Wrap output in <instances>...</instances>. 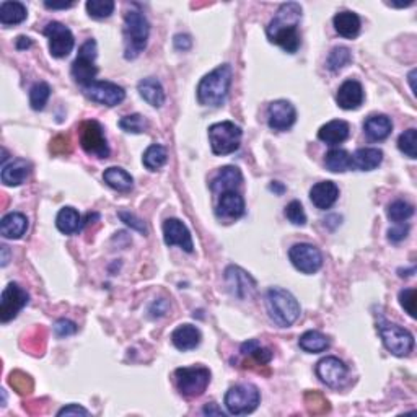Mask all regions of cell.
Masks as SVG:
<instances>
[{"mask_svg": "<svg viewBox=\"0 0 417 417\" xmlns=\"http://www.w3.org/2000/svg\"><path fill=\"white\" fill-rule=\"evenodd\" d=\"M302 20V5L297 2L282 4L277 10L274 18L271 20L266 28L267 39L272 44H277L286 53L295 54L300 48V34H298V25Z\"/></svg>", "mask_w": 417, "mask_h": 417, "instance_id": "obj_1", "label": "cell"}, {"mask_svg": "<svg viewBox=\"0 0 417 417\" xmlns=\"http://www.w3.org/2000/svg\"><path fill=\"white\" fill-rule=\"evenodd\" d=\"M231 80H233V69L230 64L219 65L217 69L204 75L198 85V100L200 105L210 108L222 106L230 91Z\"/></svg>", "mask_w": 417, "mask_h": 417, "instance_id": "obj_2", "label": "cell"}, {"mask_svg": "<svg viewBox=\"0 0 417 417\" xmlns=\"http://www.w3.org/2000/svg\"><path fill=\"white\" fill-rule=\"evenodd\" d=\"M124 58L136 59L147 48L148 34H150V23L146 15L139 10H127L124 15Z\"/></svg>", "mask_w": 417, "mask_h": 417, "instance_id": "obj_3", "label": "cell"}, {"mask_svg": "<svg viewBox=\"0 0 417 417\" xmlns=\"http://www.w3.org/2000/svg\"><path fill=\"white\" fill-rule=\"evenodd\" d=\"M266 308L269 318L279 328H289L300 316V305L289 290L271 287L266 292Z\"/></svg>", "mask_w": 417, "mask_h": 417, "instance_id": "obj_4", "label": "cell"}, {"mask_svg": "<svg viewBox=\"0 0 417 417\" xmlns=\"http://www.w3.org/2000/svg\"><path fill=\"white\" fill-rule=\"evenodd\" d=\"M241 127L231 121L215 122L209 127L210 148L215 155H230L236 152L241 143Z\"/></svg>", "mask_w": 417, "mask_h": 417, "instance_id": "obj_5", "label": "cell"}, {"mask_svg": "<svg viewBox=\"0 0 417 417\" xmlns=\"http://www.w3.org/2000/svg\"><path fill=\"white\" fill-rule=\"evenodd\" d=\"M261 401V393L257 386L251 383H240L231 386L225 394V408L233 416L251 414L257 409Z\"/></svg>", "mask_w": 417, "mask_h": 417, "instance_id": "obj_6", "label": "cell"}, {"mask_svg": "<svg viewBox=\"0 0 417 417\" xmlns=\"http://www.w3.org/2000/svg\"><path fill=\"white\" fill-rule=\"evenodd\" d=\"M174 383L179 393L186 398H199L204 394L210 383V372L209 368L199 367H183L174 370Z\"/></svg>", "mask_w": 417, "mask_h": 417, "instance_id": "obj_7", "label": "cell"}, {"mask_svg": "<svg viewBox=\"0 0 417 417\" xmlns=\"http://www.w3.org/2000/svg\"><path fill=\"white\" fill-rule=\"evenodd\" d=\"M380 338L385 344L386 351L391 352L396 357H406L413 352L414 338L408 329H404L399 324L390 323L386 320H380L378 323Z\"/></svg>", "mask_w": 417, "mask_h": 417, "instance_id": "obj_8", "label": "cell"}, {"mask_svg": "<svg viewBox=\"0 0 417 417\" xmlns=\"http://www.w3.org/2000/svg\"><path fill=\"white\" fill-rule=\"evenodd\" d=\"M96 41L94 38L86 39L80 46L79 56L72 64V77L77 84L82 85V89L91 85L95 82V77L98 75V67L95 64L96 59Z\"/></svg>", "mask_w": 417, "mask_h": 417, "instance_id": "obj_9", "label": "cell"}, {"mask_svg": "<svg viewBox=\"0 0 417 417\" xmlns=\"http://www.w3.org/2000/svg\"><path fill=\"white\" fill-rule=\"evenodd\" d=\"M80 146L91 157L108 158L110 155V147L103 131V126L98 121H84L79 129Z\"/></svg>", "mask_w": 417, "mask_h": 417, "instance_id": "obj_10", "label": "cell"}, {"mask_svg": "<svg viewBox=\"0 0 417 417\" xmlns=\"http://www.w3.org/2000/svg\"><path fill=\"white\" fill-rule=\"evenodd\" d=\"M289 259L297 271L315 274L323 266L321 251L310 243H297L289 250Z\"/></svg>", "mask_w": 417, "mask_h": 417, "instance_id": "obj_11", "label": "cell"}, {"mask_svg": "<svg viewBox=\"0 0 417 417\" xmlns=\"http://www.w3.org/2000/svg\"><path fill=\"white\" fill-rule=\"evenodd\" d=\"M30 295L27 290H23L17 282H10L2 292L0 297V321L8 323L13 318H17L20 312L27 307Z\"/></svg>", "mask_w": 417, "mask_h": 417, "instance_id": "obj_12", "label": "cell"}, {"mask_svg": "<svg viewBox=\"0 0 417 417\" xmlns=\"http://www.w3.org/2000/svg\"><path fill=\"white\" fill-rule=\"evenodd\" d=\"M84 95L94 103H98V105L113 108L124 101L126 90L117 84H113V82L95 80L91 85L85 86Z\"/></svg>", "mask_w": 417, "mask_h": 417, "instance_id": "obj_13", "label": "cell"}, {"mask_svg": "<svg viewBox=\"0 0 417 417\" xmlns=\"http://www.w3.org/2000/svg\"><path fill=\"white\" fill-rule=\"evenodd\" d=\"M44 34L49 39V51L53 58L64 59L74 49V34L65 25L59 22H49L44 28Z\"/></svg>", "mask_w": 417, "mask_h": 417, "instance_id": "obj_14", "label": "cell"}, {"mask_svg": "<svg viewBox=\"0 0 417 417\" xmlns=\"http://www.w3.org/2000/svg\"><path fill=\"white\" fill-rule=\"evenodd\" d=\"M316 375L329 388L338 390L342 388L344 383L347 382L349 370L342 360L329 355V357H324L316 364Z\"/></svg>", "mask_w": 417, "mask_h": 417, "instance_id": "obj_15", "label": "cell"}, {"mask_svg": "<svg viewBox=\"0 0 417 417\" xmlns=\"http://www.w3.org/2000/svg\"><path fill=\"white\" fill-rule=\"evenodd\" d=\"M297 121V111L290 101L276 100L267 108V124L272 131H287Z\"/></svg>", "mask_w": 417, "mask_h": 417, "instance_id": "obj_16", "label": "cell"}, {"mask_svg": "<svg viewBox=\"0 0 417 417\" xmlns=\"http://www.w3.org/2000/svg\"><path fill=\"white\" fill-rule=\"evenodd\" d=\"M163 240L168 246H181L186 253H193L194 245L188 226L179 219H167L163 222Z\"/></svg>", "mask_w": 417, "mask_h": 417, "instance_id": "obj_17", "label": "cell"}, {"mask_svg": "<svg viewBox=\"0 0 417 417\" xmlns=\"http://www.w3.org/2000/svg\"><path fill=\"white\" fill-rule=\"evenodd\" d=\"M225 282L226 286H229V289L231 290V293L238 298L250 297L251 293L255 292V287H256V282L253 277L238 266H230L229 269L225 271Z\"/></svg>", "mask_w": 417, "mask_h": 417, "instance_id": "obj_18", "label": "cell"}, {"mask_svg": "<svg viewBox=\"0 0 417 417\" xmlns=\"http://www.w3.org/2000/svg\"><path fill=\"white\" fill-rule=\"evenodd\" d=\"M336 103L339 108L346 111H352L360 108L364 103V89L357 80H346L339 86L336 94Z\"/></svg>", "mask_w": 417, "mask_h": 417, "instance_id": "obj_19", "label": "cell"}, {"mask_svg": "<svg viewBox=\"0 0 417 417\" xmlns=\"http://www.w3.org/2000/svg\"><path fill=\"white\" fill-rule=\"evenodd\" d=\"M243 181V174H241L240 168L236 167H224L220 168L217 174L210 181V191L214 194H222L225 191H235Z\"/></svg>", "mask_w": 417, "mask_h": 417, "instance_id": "obj_20", "label": "cell"}, {"mask_svg": "<svg viewBox=\"0 0 417 417\" xmlns=\"http://www.w3.org/2000/svg\"><path fill=\"white\" fill-rule=\"evenodd\" d=\"M32 169L33 167L28 160L15 158V160H12L10 163L4 165L0 178H2V183L5 186H20V184H23L30 178Z\"/></svg>", "mask_w": 417, "mask_h": 417, "instance_id": "obj_21", "label": "cell"}, {"mask_svg": "<svg viewBox=\"0 0 417 417\" xmlns=\"http://www.w3.org/2000/svg\"><path fill=\"white\" fill-rule=\"evenodd\" d=\"M245 214V199L236 191H225L220 194L217 204L219 217L236 220Z\"/></svg>", "mask_w": 417, "mask_h": 417, "instance_id": "obj_22", "label": "cell"}, {"mask_svg": "<svg viewBox=\"0 0 417 417\" xmlns=\"http://www.w3.org/2000/svg\"><path fill=\"white\" fill-rule=\"evenodd\" d=\"M203 334L193 324H179V326L172 333V342L178 351H193L200 344Z\"/></svg>", "mask_w": 417, "mask_h": 417, "instance_id": "obj_23", "label": "cell"}, {"mask_svg": "<svg viewBox=\"0 0 417 417\" xmlns=\"http://www.w3.org/2000/svg\"><path fill=\"white\" fill-rule=\"evenodd\" d=\"M383 162V152L380 148L375 147H365L359 148L351 155V169H357V172H372V169L378 168Z\"/></svg>", "mask_w": 417, "mask_h": 417, "instance_id": "obj_24", "label": "cell"}, {"mask_svg": "<svg viewBox=\"0 0 417 417\" xmlns=\"http://www.w3.org/2000/svg\"><path fill=\"white\" fill-rule=\"evenodd\" d=\"M339 198V188L333 181H320L310 189V199L318 209L326 210L336 204Z\"/></svg>", "mask_w": 417, "mask_h": 417, "instance_id": "obj_25", "label": "cell"}, {"mask_svg": "<svg viewBox=\"0 0 417 417\" xmlns=\"http://www.w3.org/2000/svg\"><path fill=\"white\" fill-rule=\"evenodd\" d=\"M349 134H351V126L342 120L329 121L326 124L320 127L318 131V139L328 146H339L344 141H347Z\"/></svg>", "mask_w": 417, "mask_h": 417, "instance_id": "obj_26", "label": "cell"}, {"mask_svg": "<svg viewBox=\"0 0 417 417\" xmlns=\"http://www.w3.org/2000/svg\"><path fill=\"white\" fill-rule=\"evenodd\" d=\"M364 131L370 141L380 142L390 137L391 131H393V122L386 115H373L365 120Z\"/></svg>", "mask_w": 417, "mask_h": 417, "instance_id": "obj_27", "label": "cell"}, {"mask_svg": "<svg viewBox=\"0 0 417 417\" xmlns=\"http://www.w3.org/2000/svg\"><path fill=\"white\" fill-rule=\"evenodd\" d=\"M28 219L20 212H10L0 222V233L7 240H18L27 233Z\"/></svg>", "mask_w": 417, "mask_h": 417, "instance_id": "obj_28", "label": "cell"}, {"mask_svg": "<svg viewBox=\"0 0 417 417\" xmlns=\"http://www.w3.org/2000/svg\"><path fill=\"white\" fill-rule=\"evenodd\" d=\"M139 95H141L143 100H146L148 105L153 108H162L165 105V90L160 82L153 77H148V79H142L137 85Z\"/></svg>", "mask_w": 417, "mask_h": 417, "instance_id": "obj_29", "label": "cell"}, {"mask_svg": "<svg viewBox=\"0 0 417 417\" xmlns=\"http://www.w3.org/2000/svg\"><path fill=\"white\" fill-rule=\"evenodd\" d=\"M334 30H336L339 36L347 39H354L355 36L360 33V18L357 13L349 12V10H344V12H339L336 17L333 18Z\"/></svg>", "mask_w": 417, "mask_h": 417, "instance_id": "obj_30", "label": "cell"}, {"mask_svg": "<svg viewBox=\"0 0 417 417\" xmlns=\"http://www.w3.org/2000/svg\"><path fill=\"white\" fill-rule=\"evenodd\" d=\"M103 181H105L111 189L120 193L131 191L134 186V178L126 172V169H122L120 167H110L105 169V173H103Z\"/></svg>", "mask_w": 417, "mask_h": 417, "instance_id": "obj_31", "label": "cell"}, {"mask_svg": "<svg viewBox=\"0 0 417 417\" xmlns=\"http://www.w3.org/2000/svg\"><path fill=\"white\" fill-rule=\"evenodd\" d=\"M56 226L60 233L74 235L82 229V217L74 207H63L56 217Z\"/></svg>", "mask_w": 417, "mask_h": 417, "instance_id": "obj_32", "label": "cell"}, {"mask_svg": "<svg viewBox=\"0 0 417 417\" xmlns=\"http://www.w3.org/2000/svg\"><path fill=\"white\" fill-rule=\"evenodd\" d=\"M298 346L308 354H320L329 349L331 341H329L326 334L320 331H307L298 339Z\"/></svg>", "mask_w": 417, "mask_h": 417, "instance_id": "obj_33", "label": "cell"}, {"mask_svg": "<svg viewBox=\"0 0 417 417\" xmlns=\"http://www.w3.org/2000/svg\"><path fill=\"white\" fill-rule=\"evenodd\" d=\"M28 10L22 2H2L0 5V23L4 27L18 25L27 20Z\"/></svg>", "mask_w": 417, "mask_h": 417, "instance_id": "obj_34", "label": "cell"}, {"mask_svg": "<svg viewBox=\"0 0 417 417\" xmlns=\"http://www.w3.org/2000/svg\"><path fill=\"white\" fill-rule=\"evenodd\" d=\"M324 165L333 173L347 172V169H351V153L344 148H333L324 157Z\"/></svg>", "mask_w": 417, "mask_h": 417, "instance_id": "obj_35", "label": "cell"}, {"mask_svg": "<svg viewBox=\"0 0 417 417\" xmlns=\"http://www.w3.org/2000/svg\"><path fill=\"white\" fill-rule=\"evenodd\" d=\"M167 160H168V152L167 148L160 146V143H152V146L143 152V157H142L143 167L150 169V172H157V169H160L163 165L167 163Z\"/></svg>", "mask_w": 417, "mask_h": 417, "instance_id": "obj_36", "label": "cell"}, {"mask_svg": "<svg viewBox=\"0 0 417 417\" xmlns=\"http://www.w3.org/2000/svg\"><path fill=\"white\" fill-rule=\"evenodd\" d=\"M351 60H352L351 49L346 48V46H336V48H333V51L328 56L326 67L333 72V74H336V72H341L342 69H346V67L351 64Z\"/></svg>", "mask_w": 417, "mask_h": 417, "instance_id": "obj_37", "label": "cell"}, {"mask_svg": "<svg viewBox=\"0 0 417 417\" xmlns=\"http://www.w3.org/2000/svg\"><path fill=\"white\" fill-rule=\"evenodd\" d=\"M241 354H243L245 357L253 359L255 362L259 365H267L272 360V352L269 349L262 347L259 342L255 341V339H251V341L245 342L243 346H241Z\"/></svg>", "mask_w": 417, "mask_h": 417, "instance_id": "obj_38", "label": "cell"}, {"mask_svg": "<svg viewBox=\"0 0 417 417\" xmlns=\"http://www.w3.org/2000/svg\"><path fill=\"white\" fill-rule=\"evenodd\" d=\"M303 399H305L307 411L313 416L326 414V413H329V409H331L328 399L324 398L320 391H307L305 396H303Z\"/></svg>", "mask_w": 417, "mask_h": 417, "instance_id": "obj_39", "label": "cell"}, {"mask_svg": "<svg viewBox=\"0 0 417 417\" xmlns=\"http://www.w3.org/2000/svg\"><path fill=\"white\" fill-rule=\"evenodd\" d=\"M414 207L406 200H394L388 205V210H386V215L391 222L394 224H403L406 220L413 217Z\"/></svg>", "mask_w": 417, "mask_h": 417, "instance_id": "obj_40", "label": "cell"}, {"mask_svg": "<svg viewBox=\"0 0 417 417\" xmlns=\"http://www.w3.org/2000/svg\"><path fill=\"white\" fill-rule=\"evenodd\" d=\"M8 385L12 386L13 391H17L20 396H27L33 391L34 382L28 373L22 372V370H13L8 377Z\"/></svg>", "mask_w": 417, "mask_h": 417, "instance_id": "obj_41", "label": "cell"}, {"mask_svg": "<svg viewBox=\"0 0 417 417\" xmlns=\"http://www.w3.org/2000/svg\"><path fill=\"white\" fill-rule=\"evenodd\" d=\"M51 96V86L46 82H38L32 86L30 90V105L34 111H41L44 110L46 103H48Z\"/></svg>", "mask_w": 417, "mask_h": 417, "instance_id": "obj_42", "label": "cell"}, {"mask_svg": "<svg viewBox=\"0 0 417 417\" xmlns=\"http://www.w3.org/2000/svg\"><path fill=\"white\" fill-rule=\"evenodd\" d=\"M85 7L91 18L105 20L108 17H111V13L115 12L116 5L113 0H89Z\"/></svg>", "mask_w": 417, "mask_h": 417, "instance_id": "obj_43", "label": "cell"}, {"mask_svg": "<svg viewBox=\"0 0 417 417\" xmlns=\"http://www.w3.org/2000/svg\"><path fill=\"white\" fill-rule=\"evenodd\" d=\"M398 148L406 157L413 158V160L417 157V131L414 127L401 134L398 139Z\"/></svg>", "mask_w": 417, "mask_h": 417, "instance_id": "obj_44", "label": "cell"}, {"mask_svg": "<svg viewBox=\"0 0 417 417\" xmlns=\"http://www.w3.org/2000/svg\"><path fill=\"white\" fill-rule=\"evenodd\" d=\"M120 127L122 131L131 132V134H143L148 129V121L142 115H129L120 120Z\"/></svg>", "mask_w": 417, "mask_h": 417, "instance_id": "obj_45", "label": "cell"}, {"mask_svg": "<svg viewBox=\"0 0 417 417\" xmlns=\"http://www.w3.org/2000/svg\"><path fill=\"white\" fill-rule=\"evenodd\" d=\"M286 217L292 225L303 226L307 224V214L303 210V205L298 200H292V203L286 207Z\"/></svg>", "mask_w": 417, "mask_h": 417, "instance_id": "obj_46", "label": "cell"}, {"mask_svg": "<svg viewBox=\"0 0 417 417\" xmlns=\"http://www.w3.org/2000/svg\"><path fill=\"white\" fill-rule=\"evenodd\" d=\"M49 150L53 155L56 157H63V155H69L72 152V142L69 136H64V134H59L56 136L53 141H51Z\"/></svg>", "mask_w": 417, "mask_h": 417, "instance_id": "obj_47", "label": "cell"}, {"mask_svg": "<svg viewBox=\"0 0 417 417\" xmlns=\"http://www.w3.org/2000/svg\"><path fill=\"white\" fill-rule=\"evenodd\" d=\"M27 342H25V346H27L32 354H43L44 351V342H46V333L44 329H34L32 334H28L27 338Z\"/></svg>", "mask_w": 417, "mask_h": 417, "instance_id": "obj_48", "label": "cell"}, {"mask_svg": "<svg viewBox=\"0 0 417 417\" xmlns=\"http://www.w3.org/2000/svg\"><path fill=\"white\" fill-rule=\"evenodd\" d=\"M416 290L404 289L399 292V303L411 318H416Z\"/></svg>", "mask_w": 417, "mask_h": 417, "instance_id": "obj_49", "label": "cell"}, {"mask_svg": "<svg viewBox=\"0 0 417 417\" xmlns=\"http://www.w3.org/2000/svg\"><path fill=\"white\" fill-rule=\"evenodd\" d=\"M54 333L58 338H67L77 333V324L70 320H58L54 324Z\"/></svg>", "mask_w": 417, "mask_h": 417, "instance_id": "obj_50", "label": "cell"}, {"mask_svg": "<svg viewBox=\"0 0 417 417\" xmlns=\"http://www.w3.org/2000/svg\"><path fill=\"white\" fill-rule=\"evenodd\" d=\"M120 219H121L122 222H124L126 225L132 226L134 230H137V231H141V233L147 235V226H146V224H143L142 220L139 219V217H136V215H134V214H131V212H124V210H122V212H120Z\"/></svg>", "mask_w": 417, "mask_h": 417, "instance_id": "obj_51", "label": "cell"}, {"mask_svg": "<svg viewBox=\"0 0 417 417\" xmlns=\"http://www.w3.org/2000/svg\"><path fill=\"white\" fill-rule=\"evenodd\" d=\"M409 233V225L408 224H396L393 229L388 230V240L391 243H399L403 241Z\"/></svg>", "mask_w": 417, "mask_h": 417, "instance_id": "obj_52", "label": "cell"}, {"mask_svg": "<svg viewBox=\"0 0 417 417\" xmlns=\"http://www.w3.org/2000/svg\"><path fill=\"white\" fill-rule=\"evenodd\" d=\"M63 416H90V413L79 404H69L60 411H58V417H63Z\"/></svg>", "mask_w": 417, "mask_h": 417, "instance_id": "obj_53", "label": "cell"}, {"mask_svg": "<svg viewBox=\"0 0 417 417\" xmlns=\"http://www.w3.org/2000/svg\"><path fill=\"white\" fill-rule=\"evenodd\" d=\"M193 41L189 38L188 34H177L174 36V48L179 49V51H186L191 48Z\"/></svg>", "mask_w": 417, "mask_h": 417, "instance_id": "obj_54", "label": "cell"}, {"mask_svg": "<svg viewBox=\"0 0 417 417\" xmlns=\"http://www.w3.org/2000/svg\"><path fill=\"white\" fill-rule=\"evenodd\" d=\"M203 414L205 416H225V413L220 408H217V404L215 403H210V404H205L204 409H203Z\"/></svg>", "mask_w": 417, "mask_h": 417, "instance_id": "obj_55", "label": "cell"}, {"mask_svg": "<svg viewBox=\"0 0 417 417\" xmlns=\"http://www.w3.org/2000/svg\"><path fill=\"white\" fill-rule=\"evenodd\" d=\"M44 7L46 8H51V10H65V8H70L74 7V2H63V4H56V2H44Z\"/></svg>", "mask_w": 417, "mask_h": 417, "instance_id": "obj_56", "label": "cell"}, {"mask_svg": "<svg viewBox=\"0 0 417 417\" xmlns=\"http://www.w3.org/2000/svg\"><path fill=\"white\" fill-rule=\"evenodd\" d=\"M30 46H32V39L27 38V36H20V38L17 39V49L23 51V49L30 48Z\"/></svg>", "mask_w": 417, "mask_h": 417, "instance_id": "obj_57", "label": "cell"}, {"mask_svg": "<svg viewBox=\"0 0 417 417\" xmlns=\"http://www.w3.org/2000/svg\"><path fill=\"white\" fill-rule=\"evenodd\" d=\"M8 264V246H2V266Z\"/></svg>", "mask_w": 417, "mask_h": 417, "instance_id": "obj_58", "label": "cell"}, {"mask_svg": "<svg viewBox=\"0 0 417 417\" xmlns=\"http://www.w3.org/2000/svg\"><path fill=\"white\" fill-rule=\"evenodd\" d=\"M408 79H409V84H411V90H413V94L416 95V86H414V79H416V70H411V72H409Z\"/></svg>", "mask_w": 417, "mask_h": 417, "instance_id": "obj_59", "label": "cell"}]
</instances>
